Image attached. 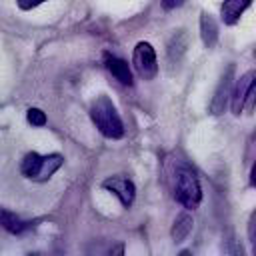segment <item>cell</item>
I'll return each instance as SVG.
<instances>
[{"label":"cell","mask_w":256,"mask_h":256,"mask_svg":"<svg viewBox=\"0 0 256 256\" xmlns=\"http://www.w3.org/2000/svg\"><path fill=\"white\" fill-rule=\"evenodd\" d=\"M250 4H252V0H224V4H222V12H220L224 24H228V26L236 24V22L240 20L242 12H244Z\"/></svg>","instance_id":"9c48e42d"},{"label":"cell","mask_w":256,"mask_h":256,"mask_svg":"<svg viewBox=\"0 0 256 256\" xmlns=\"http://www.w3.org/2000/svg\"><path fill=\"white\" fill-rule=\"evenodd\" d=\"M174 198L180 206L184 208H196L202 200V190H200V182L196 178V174L182 166L176 170V182H174Z\"/></svg>","instance_id":"3957f363"},{"label":"cell","mask_w":256,"mask_h":256,"mask_svg":"<svg viewBox=\"0 0 256 256\" xmlns=\"http://www.w3.org/2000/svg\"><path fill=\"white\" fill-rule=\"evenodd\" d=\"M26 120H28V124H32V126H44V124H46V114H44L42 110H38V108H30V110L26 112Z\"/></svg>","instance_id":"4fadbf2b"},{"label":"cell","mask_w":256,"mask_h":256,"mask_svg":"<svg viewBox=\"0 0 256 256\" xmlns=\"http://www.w3.org/2000/svg\"><path fill=\"white\" fill-rule=\"evenodd\" d=\"M254 108H256V78H254V82H252L250 88H248V96H246V104H244V112L252 114Z\"/></svg>","instance_id":"5bb4252c"},{"label":"cell","mask_w":256,"mask_h":256,"mask_svg":"<svg viewBox=\"0 0 256 256\" xmlns=\"http://www.w3.org/2000/svg\"><path fill=\"white\" fill-rule=\"evenodd\" d=\"M250 184L256 188V162L252 164V170H250Z\"/></svg>","instance_id":"ac0fdd59"},{"label":"cell","mask_w":256,"mask_h":256,"mask_svg":"<svg viewBox=\"0 0 256 256\" xmlns=\"http://www.w3.org/2000/svg\"><path fill=\"white\" fill-rule=\"evenodd\" d=\"M64 162L62 154H38L28 152L20 162V172L34 182H46Z\"/></svg>","instance_id":"7a4b0ae2"},{"label":"cell","mask_w":256,"mask_h":256,"mask_svg":"<svg viewBox=\"0 0 256 256\" xmlns=\"http://www.w3.org/2000/svg\"><path fill=\"white\" fill-rule=\"evenodd\" d=\"M232 78H234V64H230L224 70L222 78H220V84H218V88L214 92V98L210 102V112L212 114H222L224 106L228 104V100L232 96Z\"/></svg>","instance_id":"5b68a950"},{"label":"cell","mask_w":256,"mask_h":256,"mask_svg":"<svg viewBox=\"0 0 256 256\" xmlns=\"http://www.w3.org/2000/svg\"><path fill=\"white\" fill-rule=\"evenodd\" d=\"M0 226H2L6 232H10V234H20V232H24V228H26V224H24L16 214H12V212H2V214H0Z\"/></svg>","instance_id":"7c38bea8"},{"label":"cell","mask_w":256,"mask_h":256,"mask_svg":"<svg viewBox=\"0 0 256 256\" xmlns=\"http://www.w3.org/2000/svg\"><path fill=\"white\" fill-rule=\"evenodd\" d=\"M190 232H192V216L186 214V212H180V214L176 216L172 228H170V236H172V240L178 244V242L186 240Z\"/></svg>","instance_id":"8fae6325"},{"label":"cell","mask_w":256,"mask_h":256,"mask_svg":"<svg viewBox=\"0 0 256 256\" xmlns=\"http://www.w3.org/2000/svg\"><path fill=\"white\" fill-rule=\"evenodd\" d=\"M46 0H16V4H18V8L20 10H32V8H36V6H40V4H44Z\"/></svg>","instance_id":"2e32d148"},{"label":"cell","mask_w":256,"mask_h":256,"mask_svg":"<svg viewBox=\"0 0 256 256\" xmlns=\"http://www.w3.org/2000/svg\"><path fill=\"white\" fill-rule=\"evenodd\" d=\"M102 188H106L108 192H112L126 208L132 204L134 200V194H136V188L132 184V180L124 178V176H110L102 182Z\"/></svg>","instance_id":"8992f818"},{"label":"cell","mask_w":256,"mask_h":256,"mask_svg":"<svg viewBox=\"0 0 256 256\" xmlns=\"http://www.w3.org/2000/svg\"><path fill=\"white\" fill-rule=\"evenodd\" d=\"M160 4H162V8H164V10H174V8L182 6V4H184V0H162Z\"/></svg>","instance_id":"e0dca14e"},{"label":"cell","mask_w":256,"mask_h":256,"mask_svg":"<svg viewBox=\"0 0 256 256\" xmlns=\"http://www.w3.org/2000/svg\"><path fill=\"white\" fill-rule=\"evenodd\" d=\"M200 38L208 48H212L218 40V26H216L214 18L208 12L200 14Z\"/></svg>","instance_id":"30bf717a"},{"label":"cell","mask_w":256,"mask_h":256,"mask_svg":"<svg viewBox=\"0 0 256 256\" xmlns=\"http://www.w3.org/2000/svg\"><path fill=\"white\" fill-rule=\"evenodd\" d=\"M132 62L136 68V74L144 80H152L158 74V58L156 50L148 42H138L132 52Z\"/></svg>","instance_id":"277c9868"},{"label":"cell","mask_w":256,"mask_h":256,"mask_svg":"<svg viewBox=\"0 0 256 256\" xmlns=\"http://www.w3.org/2000/svg\"><path fill=\"white\" fill-rule=\"evenodd\" d=\"M248 238H250V244H252V250L256 254V210L252 212L250 220H248Z\"/></svg>","instance_id":"9a60e30c"},{"label":"cell","mask_w":256,"mask_h":256,"mask_svg":"<svg viewBox=\"0 0 256 256\" xmlns=\"http://www.w3.org/2000/svg\"><path fill=\"white\" fill-rule=\"evenodd\" d=\"M90 118L94 122V126L98 128L100 134H104L106 138H112V140H118L124 136V124H122V118L114 106V102L102 94L98 96L92 104H90Z\"/></svg>","instance_id":"6da1fadb"},{"label":"cell","mask_w":256,"mask_h":256,"mask_svg":"<svg viewBox=\"0 0 256 256\" xmlns=\"http://www.w3.org/2000/svg\"><path fill=\"white\" fill-rule=\"evenodd\" d=\"M104 62H106V68L110 70V74H112L118 82H122V84H126V86L132 84V72H130V66H128L122 58L112 56V54H106V56H104Z\"/></svg>","instance_id":"ba28073f"},{"label":"cell","mask_w":256,"mask_h":256,"mask_svg":"<svg viewBox=\"0 0 256 256\" xmlns=\"http://www.w3.org/2000/svg\"><path fill=\"white\" fill-rule=\"evenodd\" d=\"M256 78V70H248L246 74L240 76V80H236V86L232 88V96H230V108L234 116H240L244 112V104H246V96H248V88Z\"/></svg>","instance_id":"52a82bcc"}]
</instances>
